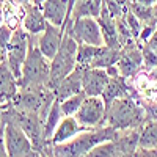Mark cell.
<instances>
[{
    "mask_svg": "<svg viewBox=\"0 0 157 157\" xmlns=\"http://www.w3.org/2000/svg\"><path fill=\"white\" fill-rule=\"evenodd\" d=\"M64 32H68L77 41V44L105 46L99 22L96 17H78V19L69 21L64 25Z\"/></svg>",
    "mask_w": 157,
    "mask_h": 157,
    "instance_id": "5b68a950",
    "label": "cell"
},
{
    "mask_svg": "<svg viewBox=\"0 0 157 157\" xmlns=\"http://www.w3.org/2000/svg\"><path fill=\"white\" fill-rule=\"evenodd\" d=\"M44 2H46V0H32V3H35V5H38V6H41Z\"/></svg>",
    "mask_w": 157,
    "mask_h": 157,
    "instance_id": "4dcf8cb0",
    "label": "cell"
},
{
    "mask_svg": "<svg viewBox=\"0 0 157 157\" xmlns=\"http://www.w3.org/2000/svg\"><path fill=\"white\" fill-rule=\"evenodd\" d=\"M82 130H85V129L78 124L75 116H63V120L60 121V124L57 126V129L54 130V134L50 137V143L54 146L68 143L69 140L77 137Z\"/></svg>",
    "mask_w": 157,
    "mask_h": 157,
    "instance_id": "9a60e30c",
    "label": "cell"
},
{
    "mask_svg": "<svg viewBox=\"0 0 157 157\" xmlns=\"http://www.w3.org/2000/svg\"><path fill=\"white\" fill-rule=\"evenodd\" d=\"M145 46H148L151 50H154L155 54H157V29H155V32L152 33V36L145 43Z\"/></svg>",
    "mask_w": 157,
    "mask_h": 157,
    "instance_id": "4316f807",
    "label": "cell"
},
{
    "mask_svg": "<svg viewBox=\"0 0 157 157\" xmlns=\"http://www.w3.org/2000/svg\"><path fill=\"white\" fill-rule=\"evenodd\" d=\"M29 47H30V35L22 27L13 32L11 41L6 49V64L13 75L16 77V80H19L21 77L24 61L29 54Z\"/></svg>",
    "mask_w": 157,
    "mask_h": 157,
    "instance_id": "52a82bcc",
    "label": "cell"
},
{
    "mask_svg": "<svg viewBox=\"0 0 157 157\" xmlns=\"http://www.w3.org/2000/svg\"><path fill=\"white\" fill-rule=\"evenodd\" d=\"M63 112H61V105H60V101H54V104L50 105L46 118H44V138L46 141H50V137L54 134V130L57 129V126L60 124V121L63 120Z\"/></svg>",
    "mask_w": 157,
    "mask_h": 157,
    "instance_id": "d6986e66",
    "label": "cell"
},
{
    "mask_svg": "<svg viewBox=\"0 0 157 157\" xmlns=\"http://www.w3.org/2000/svg\"><path fill=\"white\" fill-rule=\"evenodd\" d=\"M83 129H98L107 124V104L102 96H86L74 115Z\"/></svg>",
    "mask_w": 157,
    "mask_h": 157,
    "instance_id": "8992f818",
    "label": "cell"
},
{
    "mask_svg": "<svg viewBox=\"0 0 157 157\" xmlns=\"http://www.w3.org/2000/svg\"><path fill=\"white\" fill-rule=\"evenodd\" d=\"M82 72H83V68L77 66L68 77H64L58 83V86L54 90V94H55L57 101L61 102L66 98H71L77 93H80V91H83V88H82Z\"/></svg>",
    "mask_w": 157,
    "mask_h": 157,
    "instance_id": "e0dca14e",
    "label": "cell"
},
{
    "mask_svg": "<svg viewBox=\"0 0 157 157\" xmlns=\"http://www.w3.org/2000/svg\"><path fill=\"white\" fill-rule=\"evenodd\" d=\"M77 49H78L77 41L68 32H64L57 55L50 60V77L47 88L54 91L63 78L68 77L77 68Z\"/></svg>",
    "mask_w": 157,
    "mask_h": 157,
    "instance_id": "277c9868",
    "label": "cell"
},
{
    "mask_svg": "<svg viewBox=\"0 0 157 157\" xmlns=\"http://www.w3.org/2000/svg\"><path fill=\"white\" fill-rule=\"evenodd\" d=\"M141 50V57H143V66H145L146 69H154L157 68V54L154 50H151L148 46L141 44L140 47Z\"/></svg>",
    "mask_w": 157,
    "mask_h": 157,
    "instance_id": "603a6c76",
    "label": "cell"
},
{
    "mask_svg": "<svg viewBox=\"0 0 157 157\" xmlns=\"http://www.w3.org/2000/svg\"><path fill=\"white\" fill-rule=\"evenodd\" d=\"M11 36H13V30L10 27H6V25H0V47H2L3 50L8 49V44L11 41Z\"/></svg>",
    "mask_w": 157,
    "mask_h": 157,
    "instance_id": "cb8c5ba5",
    "label": "cell"
},
{
    "mask_svg": "<svg viewBox=\"0 0 157 157\" xmlns=\"http://www.w3.org/2000/svg\"><path fill=\"white\" fill-rule=\"evenodd\" d=\"M14 116L11 118L25 134L27 137L32 140L33 146H38L44 138V124H43V120L38 113H32V112H19V110H14L13 113Z\"/></svg>",
    "mask_w": 157,
    "mask_h": 157,
    "instance_id": "9c48e42d",
    "label": "cell"
},
{
    "mask_svg": "<svg viewBox=\"0 0 157 157\" xmlns=\"http://www.w3.org/2000/svg\"><path fill=\"white\" fill-rule=\"evenodd\" d=\"M85 98H86L85 91H80V93H77V94H74L71 98H66L64 101H61L60 105H61L63 115L64 116H74L78 112V109H80V105H82V102L85 101Z\"/></svg>",
    "mask_w": 157,
    "mask_h": 157,
    "instance_id": "7402d4cb",
    "label": "cell"
},
{
    "mask_svg": "<svg viewBox=\"0 0 157 157\" xmlns=\"http://www.w3.org/2000/svg\"><path fill=\"white\" fill-rule=\"evenodd\" d=\"M132 93V86L129 85L127 78H124L123 75H112L110 80L105 86L102 93V99L105 101V104L109 105L110 102H113L115 99H120V98H124V96H129Z\"/></svg>",
    "mask_w": 157,
    "mask_h": 157,
    "instance_id": "ac0fdd59",
    "label": "cell"
},
{
    "mask_svg": "<svg viewBox=\"0 0 157 157\" xmlns=\"http://www.w3.org/2000/svg\"><path fill=\"white\" fill-rule=\"evenodd\" d=\"M146 116L143 105L132 96L115 99L107 105V126L115 130H130L138 127Z\"/></svg>",
    "mask_w": 157,
    "mask_h": 157,
    "instance_id": "7a4b0ae2",
    "label": "cell"
},
{
    "mask_svg": "<svg viewBox=\"0 0 157 157\" xmlns=\"http://www.w3.org/2000/svg\"><path fill=\"white\" fill-rule=\"evenodd\" d=\"M50 77V60L46 58L36 43H33V36L30 35V47L27 58L24 61L22 72L17 80L19 88H44L49 83Z\"/></svg>",
    "mask_w": 157,
    "mask_h": 157,
    "instance_id": "3957f363",
    "label": "cell"
},
{
    "mask_svg": "<svg viewBox=\"0 0 157 157\" xmlns=\"http://www.w3.org/2000/svg\"><path fill=\"white\" fill-rule=\"evenodd\" d=\"M5 124V123H3ZM3 124L0 126V157H10L6 143H5V132H3Z\"/></svg>",
    "mask_w": 157,
    "mask_h": 157,
    "instance_id": "d4e9b609",
    "label": "cell"
},
{
    "mask_svg": "<svg viewBox=\"0 0 157 157\" xmlns=\"http://www.w3.org/2000/svg\"><path fill=\"white\" fill-rule=\"evenodd\" d=\"M135 3H140V5H145V6H154V3L157 0H132Z\"/></svg>",
    "mask_w": 157,
    "mask_h": 157,
    "instance_id": "83f0119b",
    "label": "cell"
},
{
    "mask_svg": "<svg viewBox=\"0 0 157 157\" xmlns=\"http://www.w3.org/2000/svg\"><path fill=\"white\" fill-rule=\"evenodd\" d=\"M152 13H154V22L157 24V2H155L154 6H152Z\"/></svg>",
    "mask_w": 157,
    "mask_h": 157,
    "instance_id": "f546056e",
    "label": "cell"
},
{
    "mask_svg": "<svg viewBox=\"0 0 157 157\" xmlns=\"http://www.w3.org/2000/svg\"><path fill=\"white\" fill-rule=\"evenodd\" d=\"M134 157H157V151L155 149H143V148H138V151L134 152Z\"/></svg>",
    "mask_w": 157,
    "mask_h": 157,
    "instance_id": "484cf974",
    "label": "cell"
},
{
    "mask_svg": "<svg viewBox=\"0 0 157 157\" xmlns=\"http://www.w3.org/2000/svg\"><path fill=\"white\" fill-rule=\"evenodd\" d=\"M63 35H64V29L49 24L47 29L41 35L36 36V46L46 58L52 60L57 55V52L61 46V41H63Z\"/></svg>",
    "mask_w": 157,
    "mask_h": 157,
    "instance_id": "7c38bea8",
    "label": "cell"
},
{
    "mask_svg": "<svg viewBox=\"0 0 157 157\" xmlns=\"http://www.w3.org/2000/svg\"><path fill=\"white\" fill-rule=\"evenodd\" d=\"M116 132L118 130H115L110 126L85 129L68 143L55 146V154L57 157H85L91 149H94L101 143L116 140Z\"/></svg>",
    "mask_w": 157,
    "mask_h": 157,
    "instance_id": "6da1fadb",
    "label": "cell"
},
{
    "mask_svg": "<svg viewBox=\"0 0 157 157\" xmlns=\"http://www.w3.org/2000/svg\"><path fill=\"white\" fill-rule=\"evenodd\" d=\"M3 105H5V101L0 99V126L3 124V123H2V116H3Z\"/></svg>",
    "mask_w": 157,
    "mask_h": 157,
    "instance_id": "f1b7e54d",
    "label": "cell"
},
{
    "mask_svg": "<svg viewBox=\"0 0 157 157\" xmlns=\"http://www.w3.org/2000/svg\"><path fill=\"white\" fill-rule=\"evenodd\" d=\"M110 80L107 69L101 68H83L82 88L86 96H102L104 90Z\"/></svg>",
    "mask_w": 157,
    "mask_h": 157,
    "instance_id": "8fae6325",
    "label": "cell"
},
{
    "mask_svg": "<svg viewBox=\"0 0 157 157\" xmlns=\"http://www.w3.org/2000/svg\"><path fill=\"white\" fill-rule=\"evenodd\" d=\"M143 66V57H141V50L137 44H130L121 49V57L116 63V68L120 75L124 78H132L137 72L141 71Z\"/></svg>",
    "mask_w": 157,
    "mask_h": 157,
    "instance_id": "30bf717a",
    "label": "cell"
},
{
    "mask_svg": "<svg viewBox=\"0 0 157 157\" xmlns=\"http://www.w3.org/2000/svg\"><path fill=\"white\" fill-rule=\"evenodd\" d=\"M47 19L43 14L41 6H38L35 3H29L25 5V16L22 21V29L32 36H38L41 35L46 29H47Z\"/></svg>",
    "mask_w": 157,
    "mask_h": 157,
    "instance_id": "5bb4252c",
    "label": "cell"
},
{
    "mask_svg": "<svg viewBox=\"0 0 157 157\" xmlns=\"http://www.w3.org/2000/svg\"><path fill=\"white\" fill-rule=\"evenodd\" d=\"M138 148L157 149V120H148L138 135Z\"/></svg>",
    "mask_w": 157,
    "mask_h": 157,
    "instance_id": "ffe728a7",
    "label": "cell"
},
{
    "mask_svg": "<svg viewBox=\"0 0 157 157\" xmlns=\"http://www.w3.org/2000/svg\"><path fill=\"white\" fill-rule=\"evenodd\" d=\"M0 25H3V16H2V8H0Z\"/></svg>",
    "mask_w": 157,
    "mask_h": 157,
    "instance_id": "1f68e13d",
    "label": "cell"
},
{
    "mask_svg": "<svg viewBox=\"0 0 157 157\" xmlns=\"http://www.w3.org/2000/svg\"><path fill=\"white\" fill-rule=\"evenodd\" d=\"M120 148L116 145V140H110L101 143L94 149H91L85 157H120Z\"/></svg>",
    "mask_w": 157,
    "mask_h": 157,
    "instance_id": "44dd1931",
    "label": "cell"
},
{
    "mask_svg": "<svg viewBox=\"0 0 157 157\" xmlns=\"http://www.w3.org/2000/svg\"><path fill=\"white\" fill-rule=\"evenodd\" d=\"M3 132H5V143L10 157H30L33 152V143L27 137V134L11 120L3 124Z\"/></svg>",
    "mask_w": 157,
    "mask_h": 157,
    "instance_id": "ba28073f",
    "label": "cell"
},
{
    "mask_svg": "<svg viewBox=\"0 0 157 157\" xmlns=\"http://www.w3.org/2000/svg\"><path fill=\"white\" fill-rule=\"evenodd\" d=\"M155 151H157V149H155Z\"/></svg>",
    "mask_w": 157,
    "mask_h": 157,
    "instance_id": "d6a6232c",
    "label": "cell"
},
{
    "mask_svg": "<svg viewBox=\"0 0 157 157\" xmlns=\"http://www.w3.org/2000/svg\"><path fill=\"white\" fill-rule=\"evenodd\" d=\"M41 10L47 22L55 27L64 29L69 21V0H46Z\"/></svg>",
    "mask_w": 157,
    "mask_h": 157,
    "instance_id": "4fadbf2b",
    "label": "cell"
},
{
    "mask_svg": "<svg viewBox=\"0 0 157 157\" xmlns=\"http://www.w3.org/2000/svg\"><path fill=\"white\" fill-rule=\"evenodd\" d=\"M98 22L104 36V44L112 47V49H121L120 47V38H118V27H116V19L109 13L105 3H104L101 14L98 16Z\"/></svg>",
    "mask_w": 157,
    "mask_h": 157,
    "instance_id": "2e32d148",
    "label": "cell"
}]
</instances>
